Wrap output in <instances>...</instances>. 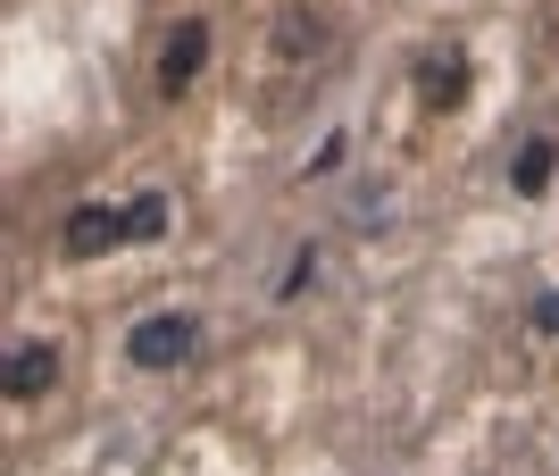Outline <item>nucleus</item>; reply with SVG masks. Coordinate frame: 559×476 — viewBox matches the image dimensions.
<instances>
[{
    "label": "nucleus",
    "mask_w": 559,
    "mask_h": 476,
    "mask_svg": "<svg viewBox=\"0 0 559 476\" xmlns=\"http://www.w3.org/2000/svg\"><path fill=\"white\" fill-rule=\"evenodd\" d=\"M192 343H201V318H192V310H151L134 334H126V359L159 377V368H185Z\"/></svg>",
    "instance_id": "f257e3e1"
},
{
    "label": "nucleus",
    "mask_w": 559,
    "mask_h": 476,
    "mask_svg": "<svg viewBox=\"0 0 559 476\" xmlns=\"http://www.w3.org/2000/svg\"><path fill=\"white\" fill-rule=\"evenodd\" d=\"M201 59H210V25L185 17V25H176V34L159 43V84H167V93H185L192 75H201Z\"/></svg>",
    "instance_id": "f03ea898"
},
{
    "label": "nucleus",
    "mask_w": 559,
    "mask_h": 476,
    "mask_svg": "<svg viewBox=\"0 0 559 476\" xmlns=\"http://www.w3.org/2000/svg\"><path fill=\"white\" fill-rule=\"evenodd\" d=\"M50 377H59V352H50V343H17V352H9V402L50 393Z\"/></svg>",
    "instance_id": "7ed1b4c3"
},
{
    "label": "nucleus",
    "mask_w": 559,
    "mask_h": 476,
    "mask_svg": "<svg viewBox=\"0 0 559 476\" xmlns=\"http://www.w3.org/2000/svg\"><path fill=\"white\" fill-rule=\"evenodd\" d=\"M109 242H126V210H75L68 217V251L75 260H93V251H109Z\"/></svg>",
    "instance_id": "20e7f679"
},
{
    "label": "nucleus",
    "mask_w": 559,
    "mask_h": 476,
    "mask_svg": "<svg viewBox=\"0 0 559 476\" xmlns=\"http://www.w3.org/2000/svg\"><path fill=\"white\" fill-rule=\"evenodd\" d=\"M418 84H426V100H435V109H460V93H467V59H460V50H435Z\"/></svg>",
    "instance_id": "39448f33"
},
{
    "label": "nucleus",
    "mask_w": 559,
    "mask_h": 476,
    "mask_svg": "<svg viewBox=\"0 0 559 476\" xmlns=\"http://www.w3.org/2000/svg\"><path fill=\"white\" fill-rule=\"evenodd\" d=\"M551 167H559V143H551V134H535V143L518 151V176H510V185L526 192V201H535V192L551 185Z\"/></svg>",
    "instance_id": "423d86ee"
},
{
    "label": "nucleus",
    "mask_w": 559,
    "mask_h": 476,
    "mask_svg": "<svg viewBox=\"0 0 559 476\" xmlns=\"http://www.w3.org/2000/svg\"><path fill=\"white\" fill-rule=\"evenodd\" d=\"M167 235V192H134L126 201V242H159Z\"/></svg>",
    "instance_id": "0eeeda50"
},
{
    "label": "nucleus",
    "mask_w": 559,
    "mask_h": 476,
    "mask_svg": "<svg viewBox=\"0 0 559 476\" xmlns=\"http://www.w3.org/2000/svg\"><path fill=\"white\" fill-rule=\"evenodd\" d=\"M318 285V251H293V267H284V293H309Z\"/></svg>",
    "instance_id": "6e6552de"
},
{
    "label": "nucleus",
    "mask_w": 559,
    "mask_h": 476,
    "mask_svg": "<svg viewBox=\"0 0 559 476\" xmlns=\"http://www.w3.org/2000/svg\"><path fill=\"white\" fill-rule=\"evenodd\" d=\"M535 326H543V334H559V293H543V301H535Z\"/></svg>",
    "instance_id": "1a4fd4ad"
}]
</instances>
